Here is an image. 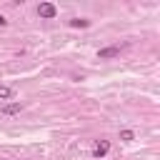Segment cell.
Masks as SVG:
<instances>
[{"label":"cell","mask_w":160,"mask_h":160,"mask_svg":"<svg viewBox=\"0 0 160 160\" xmlns=\"http://www.w3.org/2000/svg\"><path fill=\"white\" fill-rule=\"evenodd\" d=\"M38 15L45 18V20H50V18L58 15V8H55L52 2H40V5H38Z\"/></svg>","instance_id":"2"},{"label":"cell","mask_w":160,"mask_h":160,"mask_svg":"<svg viewBox=\"0 0 160 160\" xmlns=\"http://www.w3.org/2000/svg\"><path fill=\"white\" fill-rule=\"evenodd\" d=\"M128 45H110V48H102V50H98V58L100 60H110V58H118L122 50H125Z\"/></svg>","instance_id":"1"},{"label":"cell","mask_w":160,"mask_h":160,"mask_svg":"<svg viewBox=\"0 0 160 160\" xmlns=\"http://www.w3.org/2000/svg\"><path fill=\"white\" fill-rule=\"evenodd\" d=\"M0 25H8V20H5V18H2V15H0Z\"/></svg>","instance_id":"8"},{"label":"cell","mask_w":160,"mask_h":160,"mask_svg":"<svg viewBox=\"0 0 160 160\" xmlns=\"http://www.w3.org/2000/svg\"><path fill=\"white\" fill-rule=\"evenodd\" d=\"M90 25V20H85V18H72L70 20V28H88Z\"/></svg>","instance_id":"5"},{"label":"cell","mask_w":160,"mask_h":160,"mask_svg":"<svg viewBox=\"0 0 160 160\" xmlns=\"http://www.w3.org/2000/svg\"><path fill=\"white\" fill-rule=\"evenodd\" d=\"M20 110H22L20 102H8V105H2V115H18Z\"/></svg>","instance_id":"4"},{"label":"cell","mask_w":160,"mask_h":160,"mask_svg":"<svg viewBox=\"0 0 160 160\" xmlns=\"http://www.w3.org/2000/svg\"><path fill=\"white\" fill-rule=\"evenodd\" d=\"M132 138H135V132H132V130H122V132H120V140H125V142H128V140H132Z\"/></svg>","instance_id":"7"},{"label":"cell","mask_w":160,"mask_h":160,"mask_svg":"<svg viewBox=\"0 0 160 160\" xmlns=\"http://www.w3.org/2000/svg\"><path fill=\"white\" fill-rule=\"evenodd\" d=\"M15 92H12V88H8V85H0V100H10Z\"/></svg>","instance_id":"6"},{"label":"cell","mask_w":160,"mask_h":160,"mask_svg":"<svg viewBox=\"0 0 160 160\" xmlns=\"http://www.w3.org/2000/svg\"><path fill=\"white\" fill-rule=\"evenodd\" d=\"M108 150H110V142H108V140H100V142H95V148H92V158H105Z\"/></svg>","instance_id":"3"}]
</instances>
